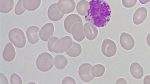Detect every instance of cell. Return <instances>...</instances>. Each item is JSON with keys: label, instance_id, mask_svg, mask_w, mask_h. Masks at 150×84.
<instances>
[{"label": "cell", "instance_id": "1", "mask_svg": "<svg viewBox=\"0 0 150 84\" xmlns=\"http://www.w3.org/2000/svg\"><path fill=\"white\" fill-rule=\"evenodd\" d=\"M89 3V8L85 16V20L97 27L105 26L111 17L112 11L109 4L103 0H92Z\"/></svg>", "mask_w": 150, "mask_h": 84}, {"label": "cell", "instance_id": "2", "mask_svg": "<svg viewBox=\"0 0 150 84\" xmlns=\"http://www.w3.org/2000/svg\"><path fill=\"white\" fill-rule=\"evenodd\" d=\"M54 58L52 55L47 52L40 54L38 57L36 65L38 69L42 72L50 70L54 65Z\"/></svg>", "mask_w": 150, "mask_h": 84}, {"label": "cell", "instance_id": "3", "mask_svg": "<svg viewBox=\"0 0 150 84\" xmlns=\"http://www.w3.org/2000/svg\"><path fill=\"white\" fill-rule=\"evenodd\" d=\"M9 40L17 48H22L25 46L26 40L24 32L21 29L15 28L8 33Z\"/></svg>", "mask_w": 150, "mask_h": 84}, {"label": "cell", "instance_id": "4", "mask_svg": "<svg viewBox=\"0 0 150 84\" xmlns=\"http://www.w3.org/2000/svg\"><path fill=\"white\" fill-rule=\"evenodd\" d=\"M73 41L70 36H64L57 40L53 47L54 52L62 53L69 50L72 46Z\"/></svg>", "mask_w": 150, "mask_h": 84}, {"label": "cell", "instance_id": "5", "mask_svg": "<svg viewBox=\"0 0 150 84\" xmlns=\"http://www.w3.org/2000/svg\"><path fill=\"white\" fill-rule=\"evenodd\" d=\"M103 54L105 56L110 57L114 56L117 52V46L114 41L106 38L104 39L101 46Z\"/></svg>", "mask_w": 150, "mask_h": 84}, {"label": "cell", "instance_id": "6", "mask_svg": "<svg viewBox=\"0 0 150 84\" xmlns=\"http://www.w3.org/2000/svg\"><path fill=\"white\" fill-rule=\"evenodd\" d=\"M57 6L58 9L62 13L67 14L74 11L76 3L74 0H59Z\"/></svg>", "mask_w": 150, "mask_h": 84}, {"label": "cell", "instance_id": "7", "mask_svg": "<svg viewBox=\"0 0 150 84\" xmlns=\"http://www.w3.org/2000/svg\"><path fill=\"white\" fill-rule=\"evenodd\" d=\"M92 65L88 63H84L79 67V74L81 79L83 81L88 82L91 81L94 78L91 73Z\"/></svg>", "mask_w": 150, "mask_h": 84}, {"label": "cell", "instance_id": "8", "mask_svg": "<svg viewBox=\"0 0 150 84\" xmlns=\"http://www.w3.org/2000/svg\"><path fill=\"white\" fill-rule=\"evenodd\" d=\"M120 41L122 47L127 50L132 49L135 45L134 39L132 36L126 32H123L121 34Z\"/></svg>", "mask_w": 150, "mask_h": 84}, {"label": "cell", "instance_id": "9", "mask_svg": "<svg viewBox=\"0 0 150 84\" xmlns=\"http://www.w3.org/2000/svg\"><path fill=\"white\" fill-rule=\"evenodd\" d=\"M54 31V27L51 23H48L43 26L39 33L40 38L43 41L47 42L49 38L53 36Z\"/></svg>", "mask_w": 150, "mask_h": 84}, {"label": "cell", "instance_id": "10", "mask_svg": "<svg viewBox=\"0 0 150 84\" xmlns=\"http://www.w3.org/2000/svg\"><path fill=\"white\" fill-rule=\"evenodd\" d=\"M71 34L76 41L80 42L83 40L85 38L83 23L77 22L74 24L71 28Z\"/></svg>", "mask_w": 150, "mask_h": 84}, {"label": "cell", "instance_id": "11", "mask_svg": "<svg viewBox=\"0 0 150 84\" xmlns=\"http://www.w3.org/2000/svg\"><path fill=\"white\" fill-rule=\"evenodd\" d=\"M64 14L62 13L58 8L57 4L54 3L49 7L47 11V15L51 20L56 22L61 20Z\"/></svg>", "mask_w": 150, "mask_h": 84}, {"label": "cell", "instance_id": "12", "mask_svg": "<svg viewBox=\"0 0 150 84\" xmlns=\"http://www.w3.org/2000/svg\"><path fill=\"white\" fill-rule=\"evenodd\" d=\"M77 22L83 23L81 17L79 15L74 14L68 15L64 22L65 29L68 33L71 34V28L72 26Z\"/></svg>", "mask_w": 150, "mask_h": 84}, {"label": "cell", "instance_id": "13", "mask_svg": "<svg viewBox=\"0 0 150 84\" xmlns=\"http://www.w3.org/2000/svg\"><path fill=\"white\" fill-rule=\"evenodd\" d=\"M39 28L35 26H30L27 29V36L28 40L30 44H34L39 41Z\"/></svg>", "mask_w": 150, "mask_h": 84}, {"label": "cell", "instance_id": "14", "mask_svg": "<svg viewBox=\"0 0 150 84\" xmlns=\"http://www.w3.org/2000/svg\"><path fill=\"white\" fill-rule=\"evenodd\" d=\"M83 31L86 37L90 41L95 39L98 33L97 29L90 22H87L84 24Z\"/></svg>", "mask_w": 150, "mask_h": 84}, {"label": "cell", "instance_id": "15", "mask_svg": "<svg viewBox=\"0 0 150 84\" xmlns=\"http://www.w3.org/2000/svg\"><path fill=\"white\" fill-rule=\"evenodd\" d=\"M147 15V10L144 7L138 8L133 15V20L134 23L139 25L142 23L146 19Z\"/></svg>", "mask_w": 150, "mask_h": 84}, {"label": "cell", "instance_id": "16", "mask_svg": "<svg viewBox=\"0 0 150 84\" xmlns=\"http://www.w3.org/2000/svg\"><path fill=\"white\" fill-rule=\"evenodd\" d=\"M16 55L15 48L10 42L5 46L3 50L2 56L4 60L7 62H11L15 58Z\"/></svg>", "mask_w": 150, "mask_h": 84}, {"label": "cell", "instance_id": "17", "mask_svg": "<svg viewBox=\"0 0 150 84\" xmlns=\"http://www.w3.org/2000/svg\"><path fill=\"white\" fill-rule=\"evenodd\" d=\"M132 76L137 79H140L144 76V71L140 64L137 62L132 63L130 67Z\"/></svg>", "mask_w": 150, "mask_h": 84}, {"label": "cell", "instance_id": "18", "mask_svg": "<svg viewBox=\"0 0 150 84\" xmlns=\"http://www.w3.org/2000/svg\"><path fill=\"white\" fill-rule=\"evenodd\" d=\"M41 3V0H23L24 8L29 11H33L37 9Z\"/></svg>", "mask_w": 150, "mask_h": 84}, {"label": "cell", "instance_id": "19", "mask_svg": "<svg viewBox=\"0 0 150 84\" xmlns=\"http://www.w3.org/2000/svg\"><path fill=\"white\" fill-rule=\"evenodd\" d=\"M89 8V2L86 0H81L78 2L76 8L78 13L81 16L86 15Z\"/></svg>", "mask_w": 150, "mask_h": 84}, {"label": "cell", "instance_id": "20", "mask_svg": "<svg viewBox=\"0 0 150 84\" xmlns=\"http://www.w3.org/2000/svg\"><path fill=\"white\" fill-rule=\"evenodd\" d=\"M68 61L67 58L64 55H58L54 57V63L56 68L62 70L67 65Z\"/></svg>", "mask_w": 150, "mask_h": 84}, {"label": "cell", "instance_id": "21", "mask_svg": "<svg viewBox=\"0 0 150 84\" xmlns=\"http://www.w3.org/2000/svg\"><path fill=\"white\" fill-rule=\"evenodd\" d=\"M82 52V48L80 45L73 42L72 45L70 49L66 52L70 57H76L79 56Z\"/></svg>", "mask_w": 150, "mask_h": 84}, {"label": "cell", "instance_id": "22", "mask_svg": "<svg viewBox=\"0 0 150 84\" xmlns=\"http://www.w3.org/2000/svg\"><path fill=\"white\" fill-rule=\"evenodd\" d=\"M14 5L13 0H0V12L7 13L13 9Z\"/></svg>", "mask_w": 150, "mask_h": 84}, {"label": "cell", "instance_id": "23", "mask_svg": "<svg viewBox=\"0 0 150 84\" xmlns=\"http://www.w3.org/2000/svg\"><path fill=\"white\" fill-rule=\"evenodd\" d=\"M104 66L101 64H97L93 66L91 69V73L93 76L99 77L101 76L105 72Z\"/></svg>", "mask_w": 150, "mask_h": 84}, {"label": "cell", "instance_id": "24", "mask_svg": "<svg viewBox=\"0 0 150 84\" xmlns=\"http://www.w3.org/2000/svg\"><path fill=\"white\" fill-rule=\"evenodd\" d=\"M23 0H19L15 9V13L17 15H20L25 11L23 4Z\"/></svg>", "mask_w": 150, "mask_h": 84}, {"label": "cell", "instance_id": "25", "mask_svg": "<svg viewBox=\"0 0 150 84\" xmlns=\"http://www.w3.org/2000/svg\"><path fill=\"white\" fill-rule=\"evenodd\" d=\"M10 82L11 84H22V80L21 77L16 73L12 74L10 78Z\"/></svg>", "mask_w": 150, "mask_h": 84}, {"label": "cell", "instance_id": "26", "mask_svg": "<svg viewBox=\"0 0 150 84\" xmlns=\"http://www.w3.org/2000/svg\"><path fill=\"white\" fill-rule=\"evenodd\" d=\"M59 39V38L56 36L51 37L49 39L47 44V47L50 52H54L53 47L55 43Z\"/></svg>", "mask_w": 150, "mask_h": 84}, {"label": "cell", "instance_id": "27", "mask_svg": "<svg viewBox=\"0 0 150 84\" xmlns=\"http://www.w3.org/2000/svg\"><path fill=\"white\" fill-rule=\"evenodd\" d=\"M137 0H122V4L125 8H129L134 6Z\"/></svg>", "mask_w": 150, "mask_h": 84}, {"label": "cell", "instance_id": "28", "mask_svg": "<svg viewBox=\"0 0 150 84\" xmlns=\"http://www.w3.org/2000/svg\"><path fill=\"white\" fill-rule=\"evenodd\" d=\"M62 84H76V83L74 79L70 76L66 77L63 80Z\"/></svg>", "mask_w": 150, "mask_h": 84}, {"label": "cell", "instance_id": "29", "mask_svg": "<svg viewBox=\"0 0 150 84\" xmlns=\"http://www.w3.org/2000/svg\"><path fill=\"white\" fill-rule=\"evenodd\" d=\"M0 84H8V80L5 75L3 73H0Z\"/></svg>", "mask_w": 150, "mask_h": 84}, {"label": "cell", "instance_id": "30", "mask_svg": "<svg viewBox=\"0 0 150 84\" xmlns=\"http://www.w3.org/2000/svg\"><path fill=\"white\" fill-rule=\"evenodd\" d=\"M144 84H150V75H147L144 77Z\"/></svg>", "mask_w": 150, "mask_h": 84}, {"label": "cell", "instance_id": "31", "mask_svg": "<svg viewBox=\"0 0 150 84\" xmlns=\"http://www.w3.org/2000/svg\"><path fill=\"white\" fill-rule=\"evenodd\" d=\"M116 84H127V82L126 80L123 78H120L117 81Z\"/></svg>", "mask_w": 150, "mask_h": 84}, {"label": "cell", "instance_id": "32", "mask_svg": "<svg viewBox=\"0 0 150 84\" xmlns=\"http://www.w3.org/2000/svg\"><path fill=\"white\" fill-rule=\"evenodd\" d=\"M146 41L148 45L150 47V33L147 36Z\"/></svg>", "mask_w": 150, "mask_h": 84}, {"label": "cell", "instance_id": "33", "mask_svg": "<svg viewBox=\"0 0 150 84\" xmlns=\"http://www.w3.org/2000/svg\"><path fill=\"white\" fill-rule=\"evenodd\" d=\"M139 1L140 3L144 4L150 2V0H139Z\"/></svg>", "mask_w": 150, "mask_h": 84}, {"label": "cell", "instance_id": "34", "mask_svg": "<svg viewBox=\"0 0 150 84\" xmlns=\"http://www.w3.org/2000/svg\"></svg>", "mask_w": 150, "mask_h": 84}]
</instances>
